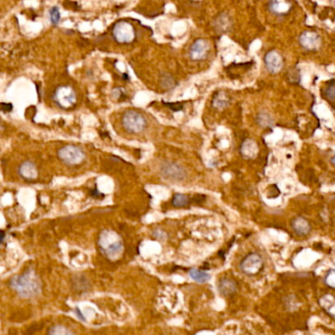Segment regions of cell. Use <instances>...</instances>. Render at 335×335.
<instances>
[{"mask_svg":"<svg viewBox=\"0 0 335 335\" xmlns=\"http://www.w3.org/2000/svg\"><path fill=\"white\" fill-rule=\"evenodd\" d=\"M11 286L22 297H34L40 292V281L33 270H27L24 274L16 275L11 280Z\"/></svg>","mask_w":335,"mask_h":335,"instance_id":"cell-1","label":"cell"},{"mask_svg":"<svg viewBox=\"0 0 335 335\" xmlns=\"http://www.w3.org/2000/svg\"><path fill=\"white\" fill-rule=\"evenodd\" d=\"M98 246L100 251L110 260L118 259L123 251L121 236L110 229L103 230L98 238Z\"/></svg>","mask_w":335,"mask_h":335,"instance_id":"cell-2","label":"cell"},{"mask_svg":"<svg viewBox=\"0 0 335 335\" xmlns=\"http://www.w3.org/2000/svg\"><path fill=\"white\" fill-rule=\"evenodd\" d=\"M122 124L128 133L137 135L144 131L147 125V122L142 114L131 110L122 115Z\"/></svg>","mask_w":335,"mask_h":335,"instance_id":"cell-3","label":"cell"},{"mask_svg":"<svg viewBox=\"0 0 335 335\" xmlns=\"http://www.w3.org/2000/svg\"><path fill=\"white\" fill-rule=\"evenodd\" d=\"M58 158L67 166H77L85 161L86 153L79 146L69 144L58 150Z\"/></svg>","mask_w":335,"mask_h":335,"instance_id":"cell-4","label":"cell"},{"mask_svg":"<svg viewBox=\"0 0 335 335\" xmlns=\"http://www.w3.org/2000/svg\"><path fill=\"white\" fill-rule=\"evenodd\" d=\"M53 100L59 107L68 109L74 106L76 102V92L68 86H61L56 89L53 94Z\"/></svg>","mask_w":335,"mask_h":335,"instance_id":"cell-5","label":"cell"},{"mask_svg":"<svg viewBox=\"0 0 335 335\" xmlns=\"http://www.w3.org/2000/svg\"><path fill=\"white\" fill-rule=\"evenodd\" d=\"M113 36L119 44H131L136 37V31L132 24L122 21L114 26Z\"/></svg>","mask_w":335,"mask_h":335,"instance_id":"cell-6","label":"cell"},{"mask_svg":"<svg viewBox=\"0 0 335 335\" xmlns=\"http://www.w3.org/2000/svg\"><path fill=\"white\" fill-rule=\"evenodd\" d=\"M160 172L163 178L173 182H183L187 176L186 171L181 165L174 162L163 163L160 167Z\"/></svg>","mask_w":335,"mask_h":335,"instance_id":"cell-7","label":"cell"},{"mask_svg":"<svg viewBox=\"0 0 335 335\" xmlns=\"http://www.w3.org/2000/svg\"><path fill=\"white\" fill-rule=\"evenodd\" d=\"M263 264H264L263 259L259 254L251 253L242 260V262L240 264V269L244 274H248V275H254V274H258L262 270Z\"/></svg>","mask_w":335,"mask_h":335,"instance_id":"cell-8","label":"cell"},{"mask_svg":"<svg viewBox=\"0 0 335 335\" xmlns=\"http://www.w3.org/2000/svg\"><path fill=\"white\" fill-rule=\"evenodd\" d=\"M299 43L308 51L318 50L321 45L320 36L315 31H306L300 35Z\"/></svg>","mask_w":335,"mask_h":335,"instance_id":"cell-9","label":"cell"},{"mask_svg":"<svg viewBox=\"0 0 335 335\" xmlns=\"http://www.w3.org/2000/svg\"><path fill=\"white\" fill-rule=\"evenodd\" d=\"M265 65L271 74H277L283 67V59L277 51H270L265 56Z\"/></svg>","mask_w":335,"mask_h":335,"instance_id":"cell-10","label":"cell"},{"mask_svg":"<svg viewBox=\"0 0 335 335\" xmlns=\"http://www.w3.org/2000/svg\"><path fill=\"white\" fill-rule=\"evenodd\" d=\"M209 51V44L207 40L199 38L194 41V44L190 47L189 56L192 60L199 61L203 60L207 57Z\"/></svg>","mask_w":335,"mask_h":335,"instance_id":"cell-11","label":"cell"},{"mask_svg":"<svg viewBox=\"0 0 335 335\" xmlns=\"http://www.w3.org/2000/svg\"><path fill=\"white\" fill-rule=\"evenodd\" d=\"M19 175L26 181H34L38 177V171L35 164L30 160L24 161L18 167Z\"/></svg>","mask_w":335,"mask_h":335,"instance_id":"cell-12","label":"cell"},{"mask_svg":"<svg viewBox=\"0 0 335 335\" xmlns=\"http://www.w3.org/2000/svg\"><path fill=\"white\" fill-rule=\"evenodd\" d=\"M320 308L332 319L335 320V296L332 294H324L319 300Z\"/></svg>","mask_w":335,"mask_h":335,"instance_id":"cell-13","label":"cell"},{"mask_svg":"<svg viewBox=\"0 0 335 335\" xmlns=\"http://www.w3.org/2000/svg\"><path fill=\"white\" fill-rule=\"evenodd\" d=\"M292 8L289 0H271L270 10L275 15H285Z\"/></svg>","mask_w":335,"mask_h":335,"instance_id":"cell-14","label":"cell"},{"mask_svg":"<svg viewBox=\"0 0 335 335\" xmlns=\"http://www.w3.org/2000/svg\"><path fill=\"white\" fill-rule=\"evenodd\" d=\"M240 152L244 158L253 159L259 152L258 144L252 139H246L240 147Z\"/></svg>","mask_w":335,"mask_h":335,"instance_id":"cell-15","label":"cell"},{"mask_svg":"<svg viewBox=\"0 0 335 335\" xmlns=\"http://www.w3.org/2000/svg\"><path fill=\"white\" fill-rule=\"evenodd\" d=\"M292 229L296 234L305 236L310 233L311 225L303 217H297L292 221Z\"/></svg>","mask_w":335,"mask_h":335,"instance_id":"cell-16","label":"cell"},{"mask_svg":"<svg viewBox=\"0 0 335 335\" xmlns=\"http://www.w3.org/2000/svg\"><path fill=\"white\" fill-rule=\"evenodd\" d=\"M229 103H230V98L229 95L224 92H217L212 101L213 106L220 110L227 108L229 106Z\"/></svg>","mask_w":335,"mask_h":335,"instance_id":"cell-17","label":"cell"},{"mask_svg":"<svg viewBox=\"0 0 335 335\" xmlns=\"http://www.w3.org/2000/svg\"><path fill=\"white\" fill-rule=\"evenodd\" d=\"M189 275L193 280H195L196 282H199V283L207 282L211 278L210 274H208L207 272H204V271H200L197 269H192L189 273Z\"/></svg>","mask_w":335,"mask_h":335,"instance_id":"cell-18","label":"cell"},{"mask_svg":"<svg viewBox=\"0 0 335 335\" xmlns=\"http://www.w3.org/2000/svg\"><path fill=\"white\" fill-rule=\"evenodd\" d=\"M189 204V199L182 193H177L175 194L174 198H173V205L177 208H183L186 207Z\"/></svg>","mask_w":335,"mask_h":335,"instance_id":"cell-19","label":"cell"},{"mask_svg":"<svg viewBox=\"0 0 335 335\" xmlns=\"http://www.w3.org/2000/svg\"><path fill=\"white\" fill-rule=\"evenodd\" d=\"M235 288L236 287H235L234 282L229 279H224L220 283V289L222 291V293H225V294H229V293L235 291Z\"/></svg>","mask_w":335,"mask_h":335,"instance_id":"cell-20","label":"cell"},{"mask_svg":"<svg viewBox=\"0 0 335 335\" xmlns=\"http://www.w3.org/2000/svg\"><path fill=\"white\" fill-rule=\"evenodd\" d=\"M257 122L262 127H270L273 123V120L269 114L260 113L257 117Z\"/></svg>","mask_w":335,"mask_h":335,"instance_id":"cell-21","label":"cell"},{"mask_svg":"<svg viewBox=\"0 0 335 335\" xmlns=\"http://www.w3.org/2000/svg\"><path fill=\"white\" fill-rule=\"evenodd\" d=\"M48 335H74L68 328L62 325H56L52 327Z\"/></svg>","mask_w":335,"mask_h":335,"instance_id":"cell-22","label":"cell"},{"mask_svg":"<svg viewBox=\"0 0 335 335\" xmlns=\"http://www.w3.org/2000/svg\"><path fill=\"white\" fill-rule=\"evenodd\" d=\"M161 86L166 89V90H171L175 87V81L173 77L169 75H164L161 78Z\"/></svg>","mask_w":335,"mask_h":335,"instance_id":"cell-23","label":"cell"},{"mask_svg":"<svg viewBox=\"0 0 335 335\" xmlns=\"http://www.w3.org/2000/svg\"><path fill=\"white\" fill-rule=\"evenodd\" d=\"M324 282L325 284L330 287L335 289V270H330L324 278Z\"/></svg>","mask_w":335,"mask_h":335,"instance_id":"cell-24","label":"cell"},{"mask_svg":"<svg viewBox=\"0 0 335 335\" xmlns=\"http://www.w3.org/2000/svg\"><path fill=\"white\" fill-rule=\"evenodd\" d=\"M50 20H51V23L53 25H57L61 19V16H60V12H59V9L57 7H53L51 10H50Z\"/></svg>","mask_w":335,"mask_h":335,"instance_id":"cell-25","label":"cell"},{"mask_svg":"<svg viewBox=\"0 0 335 335\" xmlns=\"http://www.w3.org/2000/svg\"><path fill=\"white\" fill-rule=\"evenodd\" d=\"M325 96L329 100H335V85H330L326 91H325Z\"/></svg>","mask_w":335,"mask_h":335,"instance_id":"cell-26","label":"cell"},{"mask_svg":"<svg viewBox=\"0 0 335 335\" xmlns=\"http://www.w3.org/2000/svg\"><path fill=\"white\" fill-rule=\"evenodd\" d=\"M331 163H332V165L333 166H335V155L331 158Z\"/></svg>","mask_w":335,"mask_h":335,"instance_id":"cell-27","label":"cell"}]
</instances>
